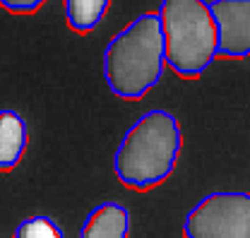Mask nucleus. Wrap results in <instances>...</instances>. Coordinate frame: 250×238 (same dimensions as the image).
Listing matches in <instances>:
<instances>
[{
  "instance_id": "nucleus-6",
  "label": "nucleus",
  "mask_w": 250,
  "mask_h": 238,
  "mask_svg": "<svg viewBox=\"0 0 250 238\" xmlns=\"http://www.w3.org/2000/svg\"><path fill=\"white\" fill-rule=\"evenodd\" d=\"M130 234V212L125 205L106 200L99 202L82 221L80 238H127Z\"/></svg>"
},
{
  "instance_id": "nucleus-1",
  "label": "nucleus",
  "mask_w": 250,
  "mask_h": 238,
  "mask_svg": "<svg viewBox=\"0 0 250 238\" xmlns=\"http://www.w3.org/2000/svg\"><path fill=\"white\" fill-rule=\"evenodd\" d=\"M166 46L156 10L137 15L121 29L104 51V80L111 94L137 101L164 77Z\"/></svg>"
},
{
  "instance_id": "nucleus-2",
  "label": "nucleus",
  "mask_w": 250,
  "mask_h": 238,
  "mask_svg": "<svg viewBox=\"0 0 250 238\" xmlns=\"http://www.w3.org/2000/svg\"><path fill=\"white\" fill-rule=\"evenodd\" d=\"M183 145L181 123L171 111L152 108L135 120L113 154V173L127 188L149 190L161 185L178 164Z\"/></svg>"
},
{
  "instance_id": "nucleus-5",
  "label": "nucleus",
  "mask_w": 250,
  "mask_h": 238,
  "mask_svg": "<svg viewBox=\"0 0 250 238\" xmlns=\"http://www.w3.org/2000/svg\"><path fill=\"white\" fill-rule=\"evenodd\" d=\"M217 29V58L250 56V0H209Z\"/></svg>"
},
{
  "instance_id": "nucleus-9",
  "label": "nucleus",
  "mask_w": 250,
  "mask_h": 238,
  "mask_svg": "<svg viewBox=\"0 0 250 238\" xmlns=\"http://www.w3.org/2000/svg\"><path fill=\"white\" fill-rule=\"evenodd\" d=\"M12 238H65L58 221L48 214H34L22 219L15 226V236Z\"/></svg>"
},
{
  "instance_id": "nucleus-4",
  "label": "nucleus",
  "mask_w": 250,
  "mask_h": 238,
  "mask_svg": "<svg viewBox=\"0 0 250 238\" xmlns=\"http://www.w3.org/2000/svg\"><path fill=\"white\" fill-rule=\"evenodd\" d=\"M186 238H250V193H209L183 221Z\"/></svg>"
},
{
  "instance_id": "nucleus-10",
  "label": "nucleus",
  "mask_w": 250,
  "mask_h": 238,
  "mask_svg": "<svg viewBox=\"0 0 250 238\" xmlns=\"http://www.w3.org/2000/svg\"><path fill=\"white\" fill-rule=\"evenodd\" d=\"M43 2L46 0H0V7L7 10V12H15V15H31Z\"/></svg>"
},
{
  "instance_id": "nucleus-7",
  "label": "nucleus",
  "mask_w": 250,
  "mask_h": 238,
  "mask_svg": "<svg viewBox=\"0 0 250 238\" xmlns=\"http://www.w3.org/2000/svg\"><path fill=\"white\" fill-rule=\"evenodd\" d=\"M27 137V120L15 108H0V171H10L22 161Z\"/></svg>"
},
{
  "instance_id": "nucleus-3",
  "label": "nucleus",
  "mask_w": 250,
  "mask_h": 238,
  "mask_svg": "<svg viewBox=\"0 0 250 238\" xmlns=\"http://www.w3.org/2000/svg\"><path fill=\"white\" fill-rule=\"evenodd\" d=\"M159 20L166 65L186 80L200 77L217 60V29L207 0H161Z\"/></svg>"
},
{
  "instance_id": "nucleus-8",
  "label": "nucleus",
  "mask_w": 250,
  "mask_h": 238,
  "mask_svg": "<svg viewBox=\"0 0 250 238\" xmlns=\"http://www.w3.org/2000/svg\"><path fill=\"white\" fill-rule=\"evenodd\" d=\"M108 5L111 0H62L67 27L77 34H89L101 24Z\"/></svg>"
}]
</instances>
